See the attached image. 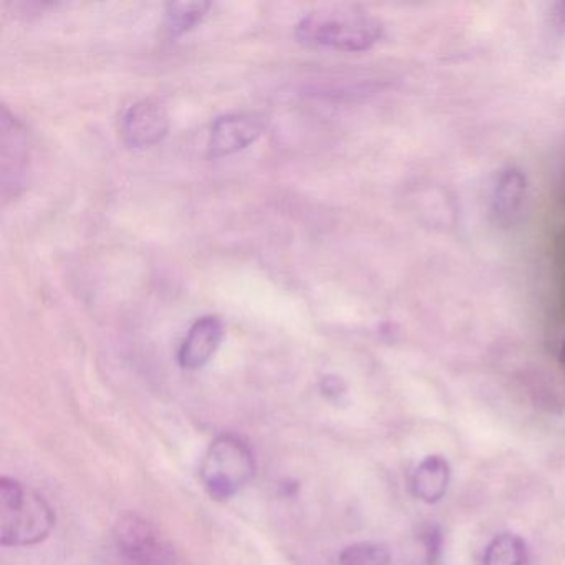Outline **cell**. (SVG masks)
<instances>
[{
    "mask_svg": "<svg viewBox=\"0 0 565 565\" xmlns=\"http://www.w3.org/2000/svg\"><path fill=\"white\" fill-rule=\"evenodd\" d=\"M223 339V320L217 316L201 317L188 330L178 352V362L186 370L203 369L213 359Z\"/></svg>",
    "mask_w": 565,
    "mask_h": 565,
    "instance_id": "obj_8",
    "label": "cell"
},
{
    "mask_svg": "<svg viewBox=\"0 0 565 565\" xmlns=\"http://www.w3.org/2000/svg\"><path fill=\"white\" fill-rule=\"evenodd\" d=\"M115 544L128 565H174L173 547L160 529L137 514H125L115 524Z\"/></svg>",
    "mask_w": 565,
    "mask_h": 565,
    "instance_id": "obj_4",
    "label": "cell"
},
{
    "mask_svg": "<svg viewBox=\"0 0 565 565\" xmlns=\"http://www.w3.org/2000/svg\"><path fill=\"white\" fill-rule=\"evenodd\" d=\"M267 118L260 114H227L214 120L207 141V157H230L250 147L266 131Z\"/></svg>",
    "mask_w": 565,
    "mask_h": 565,
    "instance_id": "obj_6",
    "label": "cell"
},
{
    "mask_svg": "<svg viewBox=\"0 0 565 565\" xmlns=\"http://www.w3.org/2000/svg\"><path fill=\"white\" fill-rule=\"evenodd\" d=\"M558 11H561V14L565 15V2H561V4H558Z\"/></svg>",
    "mask_w": 565,
    "mask_h": 565,
    "instance_id": "obj_16",
    "label": "cell"
},
{
    "mask_svg": "<svg viewBox=\"0 0 565 565\" xmlns=\"http://www.w3.org/2000/svg\"><path fill=\"white\" fill-rule=\"evenodd\" d=\"M54 524V511L41 494L15 479H0V544H39L51 534Z\"/></svg>",
    "mask_w": 565,
    "mask_h": 565,
    "instance_id": "obj_2",
    "label": "cell"
},
{
    "mask_svg": "<svg viewBox=\"0 0 565 565\" xmlns=\"http://www.w3.org/2000/svg\"><path fill=\"white\" fill-rule=\"evenodd\" d=\"M256 461L243 439L223 435L214 439L201 462L200 475L211 498L217 501L236 495L253 481Z\"/></svg>",
    "mask_w": 565,
    "mask_h": 565,
    "instance_id": "obj_3",
    "label": "cell"
},
{
    "mask_svg": "<svg viewBox=\"0 0 565 565\" xmlns=\"http://www.w3.org/2000/svg\"><path fill=\"white\" fill-rule=\"evenodd\" d=\"M527 545L519 535L504 532L495 535L484 552V565H524Z\"/></svg>",
    "mask_w": 565,
    "mask_h": 565,
    "instance_id": "obj_12",
    "label": "cell"
},
{
    "mask_svg": "<svg viewBox=\"0 0 565 565\" xmlns=\"http://www.w3.org/2000/svg\"><path fill=\"white\" fill-rule=\"evenodd\" d=\"M527 180L518 167H508L499 171L489 196V210L492 220L499 226H508L521 210L525 196Z\"/></svg>",
    "mask_w": 565,
    "mask_h": 565,
    "instance_id": "obj_9",
    "label": "cell"
},
{
    "mask_svg": "<svg viewBox=\"0 0 565 565\" xmlns=\"http://www.w3.org/2000/svg\"><path fill=\"white\" fill-rule=\"evenodd\" d=\"M558 359H561L562 369H564L565 372V340L562 342L561 352H558Z\"/></svg>",
    "mask_w": 565,
    "mask_h": 565,
    "instance_id": "obj_15",
    "label": "cell"
},
{
    "mask_svg": "<svg viewBox=\"0 0 565 565\" xmlns=\"http://www.w3.org/2000/svg\"><path fill=\"white\" fill-rule=\"evenodd\" d=\"M383 24L356 6H323L300 19L296 39L306 47L365 52L382 39Z\"/></svg>",
    "mask_w": 565,
    "mask_h": 565,
    "instance_id": "obj_1",
    "label": "cell"
},
{
    "mask_svg": "<svg viewBox=\"0 0 565 565\" xmlns=\"http://www.w3.org/2000/svg\"><path fill=\"white\" fill-rule=\"evenodd\" d=\"M170 130L167 108L157 100L131 105L121 120V137L131 148H148L160 143Z\"/></svg>",
    "mask_w": 565,
    "mask_h": 565,
    "instance_id": "obj_7",
    "label": "cell"
},
{
    "mask_svg": "<svg viewBox=\"0 0 565 565\" xmlns=\"http://www.w3.org/2000/svg\"><path fill=\"white\" fill-rule=\"evenodd\" d=\"M0 184L4 201L15 200L28 188L31 174V153L29 137L24 125L2 107L0 115Z\"/></svg>",
    "mask_w": 565,
    "mask_h": 565,
    "instance_id": "obj_5",
    "label": "cell"
},
{
    "mask_svg": "<svg viewBox=\"0 0 565 565\" xmlns=\"http://www.w3.org/2000/svg\"><path fill=\"white\" fill-rule=\"evenodd\" d=\"M392 561L388 547L379 542H359L349 545L340 554V565H388Z\"/></svg>",
    "mask_w": 565,
    "mask_h": 565,
    "instance_id": "obj_13",
    "label": "cell"
},
{
    "mask_svg": "<svg viewBox=\"0 0 565 565\" xmlns=\"http://www.w3.org/2000/svg\"><path fill=\"white\" fill-rule=\"evenodd\" d=\"M425 544L426 552H428V561H438L439 554H441V531H439L438 527H429L428 531L425 532Z\"/></svg>",
    "mask_w": 565,
    "mask_h": 565,
    "instance_id": "obj_14",
    "label": "cell"
},
{
    "mask_svg": "<svg viewBox=\"0 0 565 565\" xmlns=\"http://www.w3.org/2000/svg\"><path fill=\"white\" fill-rule=\"evenodd\" d=\"M449 478H451L449 462L443 456H428L416 466L415 472H413V492H415L416 498L433 504V502H438L439 499L445 498Z\"/></svg>",
    "mask_w": 565,
    "mask_h": 565,
    "instance_id": "obj_10",
    "label": "cell"
},
{
    "mask_svg": "<svg viewBox=\"0 0 565 565\" xmlns=\"http://www.w3.org/2000/svg\"><path fill=\"white\" fill-rule=\"evenodd\" d=\"M211 9V2L191 0V2H170L164 11V31L170 38H180L201 24Z\"/></svg>",
    "mask_w": 565,
    "mask_h": 565,
    "instance_id": "obj_11",
    "label": "cell"
}]
</instances>
